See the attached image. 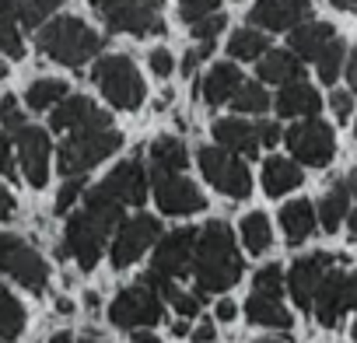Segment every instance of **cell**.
I'll list each match as a JSON object with an SVG mask.
<instances>
[{"label": "cell", "instance_id": "obj_1", "mask_svg": "<svg viewBox=\"0 0 357 343\" xmlns=\"http://www.w3.org/2000/svg\"><path fill=\"white\" fill-rule=\"evenodd\" d=\"M190 270L197 273V298H211L218 291H228L242 277V256L235 249V235L225 221H211L207 228L197 231L193 242V263Z\"/></svg>", "mask_w": 357, "mask_h": 343}, {"label": "cell", "instance_id": "obj_37", "mask_svg": "<svg viewBox=\"0 0 357 343\" xmlns=\"http://www.w3.org/2000/svg\"><path fill=\"white\" fill-rule=\"evenodd\" d=\"M256 291L259 294H270V298H280V291H284V270L277 266V263H270V266H263L259 273H256Z\"/></svg>", "mask_w": 357, "mask_h": 343}, {"label": "cell", "instance_id": "obj_55", "mask_svg": "<svg viewBox=\"0 0 357 343\" xmlns=\"http://www.w3.org/2000/svg\"><path fill=\"white\" fill-rule=\"evenodd\" d=\"M259 343H273V340H259Z\"/></svg>", "mask_w": 357, "mask_h": 343}, {"label": "cell", "instance_id": "obj_27", "mask_svg": "<svg viewBox=\"0 0 357 343\" xmlns=\"http://www.w3.org/2000/svg\"><path fill=\"white\" fill-rule=\"evenodd\" d=\"M315 224H319L315 221V207L308 200H294V204H287L280 211V228H284V235H287L291 245H301L315 231Z\"/></svg>", "mask_w": 357, "mask_h": 343}, {"label": "cell", "instance_id": "obj_39", "mask_svg": "<svg viewBox=\"0 0 357 343\" xmlns=\"http://www.w3.org/2000/svg\"><path fill=\"white\" fill-rule=\"evenodd\" d=\"M211 11H218V0H178V18H183L186 25L200 22Z\"/></svg>", "mask_w": 357, "mask_h": 343}, {"label": "cell", "instance_id": "obj_32", "mask_svg": "<svg viewBox=\"0 0 357 343\" xmlns=\"http://www.w3.org/2000/svg\"><path fill=\"white\" fill-rule=\"evenodd\" d=\"M228 102H231L235 112H266L270 91H263V84H256V81H238V88L231 91Z\"/></svg>", "mask_w": 357, "mask_h": 343}, {"label": "cell", "instance_id": "obj_5", "mask_svg": "<svg viewBox=\"0 0 357 343\" xmlns=\"http://www.w3.org/2000/svg\"><path fill=\"white\" fill-rule=\"evenodd\" d=\"M91 4L112 32L165 36V22H161L165 0H91Z\"/></svg>", "mask_w": 357, "mask_h": 343}, {"label": "cell", "instance_id": "obj_6", "mask_svg": "<svg viewBox=\"0 0 357 343\" xmlns=\"http://www.w3.org/2000/svg\"><path fill=\"white\" fill-rule=\"evenodd\" d=\"M63 0H0V49L8 56H22V29H39Z\"/></svg>", "mask_w": 357, "mask_h": 343}, {"label": "cell", "instance_id": "obj_20", "mask_svg": "<svg viewBox=\"0 0 357 343\" xmlns=\"http://www.w3.org/2000/svg\"><path fill=\"white\" fill-rule=\"evenodd\" d=\"M102 245H105V235L95 224H88L81 214H74L67 224V252L77 259L81 270H95V263L102 259Z\"/></svg>", "mask_w": 357, "mask_h": 343}, {"label": "cell", "instance_id": "obj_14", "mask_svg": "<svg viewBox=\"0 0 357 343\" xmlns=\"http://www.w3.org/2000/svg\"><path fill=\"white\" fill-rule=\"evenodd\" d=\"M193 242H197V228H175V231H168V235H158V249H154V266H151V273L168 277V280L190 277Z\"/></svg>", "mask_w": 357, "mask_h": 343}, {"label": "cell", "instance_id": "obj_53", "mask_svg": "<svg viewBox=\"0 0 357 343\" xmlns=\"http://www.w3.org/2000/svg\"><path fill=\"white\" fill-rule=\"evenodd\" d=\"M53 343H70V336H67V333H63V336H56V340H53Z\"/></svg>", "mask_w": 357, "mask_h": 343}, {"label": "cell", "instance_id": "obj_54", "mask_svg": "<svg viewBox=\"0 0 357 343\" xmlns=\"http://www.w3.org/2000/svg\"><path fill=\"white\" fill-rule=\"evenodd\" d=\"M4 74H8V63H4V60H0V77H4Z\"/></svg>", "mask_w": 357, "mask_h": 343}, {"label": "cell", "instance_id": "obj_50", "mask_svg": "<svg viewBox=\"0 0 357 343\" xmlns=\"http://www.w3.org/2000/svg\"><path fill=\"white\" fill-rule=\"evenodd\" d=\"M130 333H133V343H158V336L147 329H130Z\"/></svg>", "mask_w": 357, "mask_h": 343}, {"label": "cell", "instance_id": "obj_36", "mask_svg": "<svg viewBox=\"0 0 357 343\" xmlns=\"http://www.w3.org/2000/svg\"><path fill=\"white\" fill-rule=\"evenodd\" d=\"M242 242H245V249L252 252V256H259V252H266L270 249V242H273V231H270V221H266V214H249L245 221H242Z\"/></svg>", "mask_w": 357, "mask_h": 343}, {"label": "cell", "instance_id": "obj_48", "mask_svg": "<svg viewBox=\"0 0 357 343\" xmlns=\"http://www.w3.org/2000/svg\"><path fill=\"white\" fill-rule=\"evenodd\" d=\"M193 340H197V343H211V340H214V322H204V326H197Z\"/></svg>", "mask_w": 357, "mask_h": 343}, {"label": "cell", "instance_id": "obj_4", "mask_svg": "<svg viewBox=\"0 0 357 343\" xmlns=\"http://www.w3.org/2000/svg\"><path fill=\"white\" fill-rule=\"evenodd\" d=\"M91 81L123 112H133L144 105V77L137 74L130 56H102L91 70Z\"/></svg>", "mask_w": 357, "mask_h": 343}, {"label": "cell", "instance_id": "obj_26", "mask_svg": "<svg viewBox=\"0 0 357 343\" xmlns=\"http://www.w3.org/2000/svg\"><path fill=\"white\" fill-rule=\"evenodd\" d=\"M301 186V168L287 158H266L263 161V190L270 197H284Z\"/></svg>", "mask_w": 357, "mask_h": 343}, {"label": "cell", "instance_id": "obj_10", "mask_svg": "<svg viewBox=\"0 0 357 343\" xmlns=\"http://www.w3.org/2000/svg\"><path fill=\"white\" fill-rule=\"evenodd\" d=\"M280 137L287 140L291 154H294L301 165H312V168L329 165L333 154H336V133H333L322 119H312V116H308L305 123L291 126V130L280 133Z\"/></svg>", "mask_w": 357, "mask_h": 343}, {"label": "cell", "instance_id": "obj_17", "mask_svg": "<svg viewBox=\"0 0 357 343\" xmlns=\"http://www.w3.org/2000/svg\"><path fill=\"white\" fill-rule=\"evenodd\" d=\"M95 190L105 193V197H112V200H119L123 207L144 204V200H147V176H144V165H140L137 158L116 165L109 176H105V183H98Z\"/></svg>", "mask_w": 357, "mask_h": 343}, {"label": "cell", "instance_id": "obj_38", "mask_svg": "<svg viewBox=\"0 0 357 343\" xmlns=\"http://www.w3.org/2000/svg\"><path fill=\"white\" fill-rule=\"evenodd\" d=\"M225 25H228V18H225L221 11H211V15H204L200 22H193V39H200V43L218 39V32H225Z\"/></svg>", "mask_w": 357, "mask_h": 343}, {"label": "cell", "instance_id": "obj_34", "mask_svg": "<svg viewBox=\"0 0 357 343\" xmlns=\"http://www.w3.org/2000/svg\"><path fill=\"white\" fill-rule=\"evenodd\" d=\"M343 60H347V46H343V39H329L326 46H322V53L315 56V63H319V81L322 84H333L340 74H343Z\"/></svg>", "mask_w": 357, "mask_h": 343}, {"label": "cell", "instance_id": "obj_25", "mask_svg": "<svg viewBox=\"0 0 357 343\" xmlns=\"http://www.w3.org/2000/svg\"><path fill=\"white\" fill-rule=\"evenodd\" d=\"M238 81H242V74H238V67L235 63H214L211 67V74L200 81V91H204V102L207 105H225L228 98H231V91L238 88Z\"/></svg>", "mask_w": 357, "mask_h": 343}, {"label": "cell", "instance_id": "obj_24", "mask_svg": "<svg viewBox=\"0 0 357 343\" xmlns=\"http://www.w3.org/2000/svg\"><path fill=\"white\" fill-rule=\"evenodd\" d=\"M259 77L270 81V84H287V81H298L305 77V67L294 53H284V49H263L259 56Z\"/></svg>", "mask_w": 357, "mask_h": 343}, {"label": "cell", "instance_id": "obj_30", "mask_svg": "<svg viewBox=\"0 0 357 343\" xmlns=\"http://www.w3.org/2000/svg\"><path fill=\"white\" fill-rule=\"evenodd\" d=\"M25 329V308L18 305V298L0 284V343L18 340Z\"/></svg>", "mask_w": 357, "mask_h": 343}, {"label": "cell", "instance_id": "obj_2", "mask_svg": "<svg viewBox=\"0 0 357 343\" xmlns=\"http://www.w3.org/2000/svg\"><path fill=\"white\" fill-rule=\"evenodd\" d=\"M36 46L63 67H81L102 49V36H95L81 18H56L36 36Z\"/></svg>", "mask_w": 357, "mask_h": 343}, {"label": "cell", "instance_id": "obj_29", "mask_svg": "<svg viewBox=\"0 0 357 343\" xmlns=\"http://www.w3.org/2000/svg\"><path fill=\"white\" fill-rule=\"evenodd\" d=\"M347 211H350V186H347V183H333V186L326 190L322 204H319L315 221H322L326 231H336L340 221L347 218Z\"/></svg>", "mask_w": 357, "mask_h": 343}, {"label": "cell", "instance_id": "obj_23", "mask_svg": "<svg viewBox=\"0 0 357 343\" xmlns=\"http://www.w3.org/2000/svg\"><path fill=\"white\" fill-rule=\"evenodd\" d=\"M333 36H336V29L326 25V22H312V18L308 22H298L291 29V53L298 60H315Z\"/></svg>", "mask_w": 357, "mask_h": 343}, {"label": "cell", "instance_id": "obj_41", "mask_svg": "<svg viewBox=\"0 0 357 343\" xmlns=\"http://www.w3.org/2000/svg\"><path fill=\"white\" fill-rule=\"evenodd\" d=\"M0 176H11V179H18L15 176V158H11V137L0 130Z\"/></svg>", "mask_w": 357, "mask_h": 343}, {"label": "cell", "instance_id": "obj_19", "mask_svg": "<svg viewBox=\"0 0 357 343\" xmlns=\"http://www.w3.org/2000/svg\"><path fill=\"white\" fill-rule=\"evenodd\" d=\"M333 259H336V256H329V252H312V256H305V259H298V263L291 266V273H287V291H291V298H294L298 308H312L315 287H319L322 273L333 266Z\"/></svg>", "mask_w": 357, "mask_h": 343}, {"label": "cell", "instance_id": "obj_16", "mask_svg": "<svg viewBox=\"0 0 357 343\" xmlns=\"http://www.w3.org/2000/svg\"><path fill=\"white\" fill-rule=\"evenodd\" d=\"M50 126H53V130H67V133L102 130V126H109V116H105L91 98H84V95H63V98L53 105Z\"/></svg>", "mask_w": 357, "mask_h": 343}, {"label": "cell", "instance_id": "obj_21", "mask_svg": "<svg viewBox=\"0 0 357 343\" xmlns=\"http://www.w3.org/2000/svg\"><path fill=\"white\" fill-rule=\"evenodd\" d=\"M319 109H322V98H319V91L312 84H305V77L287 81L284 91L277 95V112L284 119H298V116L308 119V116H319Z\"/></svg>", "mask_w": 357, "mask_h": 343}, {"label": "cell", "instance_id": "obj_46", "mask_svg": "<svg viewBox=\"0 0 357 343\" xmlns=\"http://www.w3.org/2000/svg\"><path fill=\"white\" fill-rule=\"evenodd\" d=\"M214 315H218L221 322H231V319L238 315V308H235V301H228V298H225V301H218V308H214Z\"/></svg>", "mask_w": 357, "mask_h": 343}, {"label": "cell", "instance_id": "obj_11", "mask_svg": "<svg viewBox=\"0 0 357 343\" xmlns=\"http://www.w3.org/2000/svg\"><path fill=\"white\" fill-rule=\"evenodd\" d=\"M354 305V277L347 270H336L329 266L315 287V298H312V308H315V319L322 326H340V319L347 315V308Z\"/></svg>", "mask_w": 357, "mask_h": 343}, {"label": "cell", "instance_id": "obj_51", "mask_svg": "<svg viewBox=\"0 0 357 343\" xmlns=\"http://www.w3.org/2000/svg\"><path fill=\"white\" fill-rule=\"evenodd\" d=\"M333 8H340V11H354V0H329Z\"/></svg>", "mask_w": 357, "mask_h": 343}, {"label": "cell", "instance_id": "obj_15", "mask_svg": "<svg viewBox=\"0 0 357 343\" xmlns=\"http://www.w3.org/2000/svg\"><path fill=\"white\" fill-rule=\"evenodd\" d=\"M15 144H18V154H22V172L25 179L43 190L50 183V133L39 130V126H18L15 130Z\"/></svg>", "mask_w": 357, "mask_h": 343}, {"label": "cell", "instance_id": "obj_40", "mask_svg": "<svg viewBox=\"0 0 357 343\" xmlns=\"http://www.w3.org/2000/svg\"><path fill=\"white\" fill-rule=\"evenodd\" d=\"M81 190H84V176H70V179H67V186H63V190H60V197H56V214H67V211L77 204Z\"/></svg>", "mask_w": 357, "mask_h": 343}, {"label": "cell", "instance_id": "obj_33", "mask_svg": "<svg viewBox=\"0 0 357 343\" xmlns=\"http://www.w3.org/2000/svg\"><path fill=\"white\" fill-rule=\"evenodd\" d=\"M263 49H270V39L259 32V29H238L231 39H228V53L235 60H256Z\"/></svg>", "mask_w": 357, "mask_h": 343}, {"label": "cell", "instance_id": "obj_47", "mask_svg": "<svg viewBox=\"0 0 357 343\" xmlns=\"http://www.w3.org/2000/svg\"><path fill=\"white\" fill-rule=\"evenodd\" d=\"M15 214V197L4 190V186H0V221H8Z\"/></svg>", "mask_w": 357, "mask_h": 343}, {"label": "cell", "instance_id": "obj_44", "mask_svg": "<svg viewBox=\"0 0 357 343\" xmlns=\"http://www.w3.org/2000/svg\"><path fill=\"white\" fill-rule=\"evenodd\" d=\"M256 133H259V147H273L280 140V126L277 123H256Z\"/></svg>", "mask_w": 357, "mask_h": 343}, {"label": "cell", "instance_id": "obj_8", "mask_svg": "<svg viewBox=\"0 0 357 343\" xmlns=\"http://www.w3.org/2000/svg\"><path fill=\"white\" fill-rule=\"evenodd\" d=\"M0 270L8 277H15L22 287H29L32 294H43L46 280H50L46 259L18 235H0Z\"/></svg>", "mask_w": 357, "mask_h": 343}, {"label": "cell", "instance_id": "obj_42", "mask_svg": "<svg viewBox=\"0 0 357 343\" xmlns=\"http://www.w3.org/2000/svg\"><path fill=\"white\" fill-rule=\"evenodd\" d=\"M147 63H151V70H154L158 77H168V74H172V53H168V49H151Z\"/></svg>", "mask_w": 357, "mask_h": 343}, {"label": "cell", "instance_id": "obj_45", "mask_svg": "<svg viewBox=\"0 0 357 343\" xmlns=\"http://www.w3.org/2000/svg\"><path fill=\"white\" fill-rule=\"evenodd\" d=\"M350 109H354L350 91H333V112H336V119H347V116H350Z\"/></svg>", "mask_w": 357, "mask_h": 343}, {"label": "cell", "instance_id": "obj_3", "mask_svg": "<svg viewBox=\"0 0 357 343\" xmlns=\"http://www.w3.org/2000/svg\"><path fill=\"white\" fill-rule=\"evenodd\" d=\"M119 144H123V133H116L109 126H102V130H77V133H70L56 147V165H60V172L67 179L70 176H84L88 168L105 161Z\"/></svg>", "mask_w": 357, "mask_h": 343}, {"label": "cell", "instance_id": "obj_49", "mask_svg": "<svg viewBox=\"0 0 357 343\" xmlns=\"http://www.w3.org/2000/svg\"><path fill=\"white\" fill-rule=\"evenodd\" d=\"M197 63H200V53H197V49H190V53H186V56H183V74H186V77H190V74H193V70H197Z\"/></svg>", "mask_w": 357, "mask_h": 343}, {"label": "cell", "instance_id": "obj_7", "mask_svg": "<svg viewBox=\"0 0 357 343\" xmlns=\"http://www.w3.org/2000/svg\"><path fill=\"white\" fill-rule=\"evenodd\" d=\"M200 168L207 183L225 193V197H235V200H245L252 193V179H249V168L238 154L225 151V147H204L200 151Z\"/></svg>", "mask_w": 357, "mask_h": 343}, {"label": "cell", "instance_id": "obj_28", "mask_svg": "<svg viewBox=\"0 0 357 343\" xmlns=\"http://www.w3.org/2000/svg\"><path fill=\"white\" fill-rule=\"evenodd\" d=\"M245 315L256 322V326H270V329H287L291 326V315H287V308L277 301V298H270V294H252L249 301H245Z\"/></svg>", "mask_w": 357, "mask_h": 343}, {"label": "cell", "instance_id": "obj_22", "mask_svg": "<svg viewBox=\"0 0 357 343\" xmlns=\"http://www.w3.org/2000/svg\"><path fill=\"white\" fill-rule=\"evenodd\" d=\"M214 140L225 151H231V154H245V158H256L259 154L256 123H245V119H218L214 123Z\"/></svg>", "mask_w": 357, "mask_h": 343}, {"label": "cell", "instance_id": "obj_9", "mask_svg": "<svg viewBox=\"0 0 357 343\" xmlns=\"http://www.w3.org/2000/svg\"><path fill=\"white\" fill-rule=\"evenodd\" d=\"M109 319L119 329H151L161 322V294L151 284H133L109 305Z\"/></svg>", "mask_w": 357, "mask_h": 343}, {"label": "cell", "instance_id": "obj_31", "mask_svg": "<svg viewBox=\"0 0 357 343\" xmlns=\"http://www.w3.org/2000/svg\"><path fill=\"white\" fill-rule=\"evenodd\" d=\"M151 158H154V168H161V172H183L190 161L178 137H158L151 144Z\"/></svg>", "mask_w": 357, "mask_h": 343}, {"label": "cell", "instance_id": "obj_13", "mask_svg": "<svg viewBox=\"0 0 357 343\" xmlns=\"http://www.w3.org/2000/svg\"><path fill=\"white\" fill-rule=\"evenodd\" d=\"M154 200H158L161 214H175V218L197 214L207 207L204 193L190 179H183L178 172H161V168H154Z\"/></svg>", "mask_w": 357, "mask_h": 343}, {"label": "cell", "instance_id": "obj_35", "mask_svg": "<svg viewBox=\"0 0 357 343\" xmlns=\"http://www.w3.org/2000/svg\"><path fill=\"white\" fill-rule=\"evenodd\" d=\"M63 95H67V81L43 77V81H36V84L25 91V102H29V109H36V112H46V109H50V105H56Z\"/></svg>", "mask_w": 357, "mask_h": 343}, {"label": "cell", "instance_id": "obj_12", "mask_svg": "<svg viewBox=\"0 0 357 343\" xmlns=\"http://www.w3.org/2000/svg\"><path fill=\"white\" fill-rule=\"evenodd\" d=\"M116 242H112V266L126 270L133 259H140L161 235V224L151 214H137L133 221H119L116 224Z\"/></svg>", "mask_w": 357, "mask_h": 343}, {"label": "cell", "instance_id": "obj_43", "mask_svg": "<svg viewBox=\"0 0 357 343\" xmlns=\"http://www.w3.org/2000/svg\"><path fill=\"white\" fill-rule=\"evenodd\" d=\"M0 119H4V126H11V130H18L22 126V116H18V102L8 95L4 102H0Z\"/></svg>", "mask_w": 357, "mask_h": 343}, {"label": "cell", "instance_id": "obj_18", "mask_svg": "<svg viewBox=\"0 0 357 343\" xmlns=\"http://www.w3.org/2000/svg\"><path fill=\"white\" fill-rule=\"evenodd\" d=\"M308 18H312V0H256V8L249 11V22L266 32H284Z\"/></svg>", "mask_w": 357, "mask_h": 343}, {"label": "cell", "instance_id": "obj_52", "mask_svg": "<svg viewBox=\"0 0 357 343\" xmlns=\"http://www.w3.org/2000/svg\"><path fill=\"white\" fill-rule=\"evenodd\" d=\"M172 333H175V336H186V333H190V326H186V322H175V326H172Z\"/></svg>", "mask_w": 357, "mask_h": 343}]
</instances>
